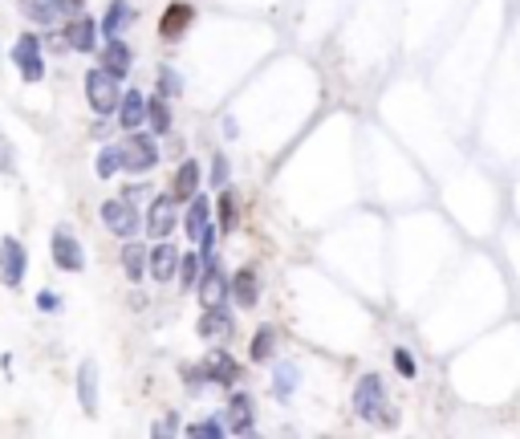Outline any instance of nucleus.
<instances>
[{"label":"nucleus","instance_id":"obj_16","mask_svg":"<svg viewBox=\"0 0 520 439\" xmlns=\"http://www.w3.org/2000/svg\"><path fill=\"white\" fill-rule=\"evenodd\" d=\"M208 216H212V200L195 192L192 195V208H187V220H183V232H187V237L200 240L203 232H208Z\"/></svg>","mask_w":520,"mask_h":439},{"label":"nucleus","instance_id":"obj_14","mask_svg":"<svg viewBox=\"0 0 520 439\" xmlns=\"http://www.w3.org/2000/svg\"><path fill=\"white\" fill-rule=\"evenodd\" d=\"M203 378H212V383H220V387H232V383L240 378V366L224 350H212L208 362H203Z\"/></svg>","mask_w":520,"mask_h":439},{"label":"nucleus","instance_id":"obj_25","mask_svg":"<svg viewBox=\"0 0 520 439\" xmlns=\"http://www.w3.org/2000/svg\"><path fill=\"white\" fill-rule=\"evenodd\" d=\"M216 211H220V224H216V228H220V232H236L240 216H236V192H232V187H224V192H220Z\"/></svg>","mask_w":520,"mask_h":439},{"label":"nucleus","instance_id":"obj_29","mask_svg":"<svg viewBox=\"0 0 520 439\" xmlns=\"http://www.w3.org/2000/svg\"><path fill=\"white\" fill-rule=\"evenodd\" d=\"M159 94L163 98H179V94H183V78H179L171 65H163V70H159Z\"/></svg>","mask_w":520,"mask_h":439},{"label":"nucleus","instance_id":"obj_15","mask_svg":"<svg viewBox=\"0 0 520 439\" xmlns=\"http://www.w3.org/2000/svg\"><path fill=\"white\" fill-rule=\"evenodd\" d=\"M102 70H110L118 82L131 73V49H126L123 37H110L107 41V49H102Z\"/></svg>","mask_w":520,"mask_h":439},{"label":"nucleus","instance_id":"obj_28","mask_svg":"<svg viewBox=\"0 0 520 439\" xmlns=\"http://www.w3.org/2000/svg\"><path fill=\"white\" fill-rule=\"evenodd\" d=\"M118 168H123V151H118V147H102V151H98V159H94V171H98V176L110 179Z\"/></svg>","mask_w":520,"mask_h":439},{"label":"nucleus","instance_id":"obj_13","mask_svg":"<svg viewBox=\"0 0 520 439\" xmlns=\"http://www.w3.org/2000/svg\"><path fill=\"white\" fill-rule=\"evenodd\" d=\"M195 192H200V163H195V159H183L175 168V179H171V195H175V203H179V200H192Z\"/></svg>","mask_w":520,"mask_h":439},{"label":"nucleus","instance_id":"obj_18","mask_svg":"<svg viewBox=\"0 0 520 439\" xmlns=\"http://www.w3.org/2000/svg\"><path fill=\"white\" fill-rule=\"evenodd\" d=\"M78 399H81V411L98 415V366L94 362H81V370H78Z\"/></svg>","mask_w":520,"mask_h":439},{"label":"nucleus","instance_id":"obj_11","mask_svg":"<svg viewBox=\"0 0 520 439\" xmlns=\"http://www.w3.org/2000/svg\"><path fill=\"white\" fill-rule=\"evenodd\" d=\"M147 269H150V277H155V281H171V277H175V269H179V248L155 245L147 253Z\"/></svg>","mask_w":520,"mask_h":439},{"label":"nucleus","instance_id":"obj_21","mask_svg":"<svg viewBox=\"0 0 520 439\" xmlns=\"http://www.w3.org/2000/svg\"><path fill=\"white\" fill-rule=\"evenodd\" d=\"M21 13H25L33 25H57L62 13H57V0H17Z\"/></svg>","mask_w":520,"mask_h":439},{"label":"nucleus","instance_id":"obj_6","mask_svg":"<svg viewBox=\"0 0 520 439\" xmlns=\"http://www.w3.org/2000/svg\"><path fill=\"white\" fill-rule=\"evenodd\" d=\"M102 224H107L115 237H126L131 240L134 232L142 228V216L134 211V203L131 200H107L102 203Z\"/></svg>","mask_w":520,"mask_h":439},{"label":"nucleus","instance_id":"obj_17","mask_svg":"<svg viewBox=\"0 0 520 439\" xmlns=\"http://www.w3.org/2000/svg\"><path fill=\"white\" fill-rule=\"evenodd\" d=\"M118 118H123L126 131H139V126L147 123V98H142L139 90H126L123 102H118Z\"/></svg>","mask_w":520,"mask_h":439},{"label":"nucleus","instance_id":"obj_33","mask_svg":"<svg viewBox=\"0 0 520 439\" xmlns=\"http://www.w3.org/2000/svg\"><path fill=\"white\" fill-rule=\"evenodd\" d=\"M395 370L403 378H414V358H411V350H403V346L395 350Z\"/></svg>","mask_w":520,"mask_h":439},{"label":"nucleus","instance_id":"obj_32","mask_svg":"<svg viewBox=\"0 0 520 439\" xmlns=\"http://www.w3.org/2000/svg\"><path fill=\"white\" fill-rule=\"evenodd\" d=\"M187 435H195V439H220L224 427H220V423H192V427H187Z\"/></svg>","mask_w":520,"mask_h":439},{"label":"nucleus","instance_id":"obj_3","mask_svg":"<svg viewBox=\"0 0 520 439\" xmlns=\"http://www.w3.org/2000/svg\"><path fill=\"white\" fill-rule=\"evenodd\" d=\"M118 151H123L126 171H150L159 163V142L150 139V134H139V131H131V139L118 142Z\"/></svg>","mask_w":520,"mask_h":439},{"label":"nucleus","instance_id":"obj_20","mask_svg":"<svg viewBox=\"0 0 520 439\" xmlns=\"http://www.w3.org/2000/svg\"><path fill=\"white\" fill-rule=\"evenodd\" d=\"M200 338H224L232 330V322H228V309L224 306H203V317H200Z\"/></svg>","mask_w":520,"mask_h":439},{"label":"nucleus","instance_id":"obj_9","mask_svg":"<svg viewBox=\"0 0 520 439\" xmlns=\"http://www.w3.org/2000/svg\"><path fill=\"white\" fill-rule=\"evenodd\" d=\"M54 264L65 272H81L86 256H81V245L70 237V232H54Z\"/></svg>","mask_w":520,"mask_h":439},{"label":"nucleus","instance_id":"obj_2","mask_svg":"<svg viewBox=\"0 0 520 439\" xmlns=\"http://www.w3.org/2000/svg\"><path fill=\"white\" fill-rule=\"evenodd\" d=\"M86 98H90V110L94 115H115L118 102H123V90H118V78L110 70H90L86 73Z\"/></svg>","mask_w":520,"mask_h":439},{"label":"nucleus","instance_id":"obj_30","mask_svg":"<svg viewBox=\"0 0 520 439\" xmlns=\"http://www.w3.org/2000/svg\"><path fill=\"white\" fill-rule=\"evenodd\" d=\"M293 387H297V366H293V362H285V366H277V395L289 399Z\"/></svg>","mask_w":520,"mask_h":439},{"label":"nucleus","instance_id":"obj_35","mask_svg":"<svg viewBox=\"0 0 520 439\" xmlns=\"http://www.w3.org/2000/svg\"><path fill=\"white\" fill-rule=\"evenodd\" d=\"M212 179H216V187H224V179H228V159H216Z\"/></svg>","mask_w":520,"mask_h":439},{"label":"nucleus","instance_id":"obj_10","mask_svg":"<svg viewBox=\"0 0 520 439\" xmlns=\"http://www.w3.org/2000/svg\"><path fill=\"white\" fill-rule=\"evenodd\" d=\"M192 21H195L192 4H171V9L163 13V21H159V37H163V41H179V37L192 29Z\"/></svg>","mask_w":520,"mask_h":439},{"label":"nucleus","instance_id":"obj_27","mask_svg":"<svg viewBox=\"0 0 520 439\" xmlns=\"http://www.w3.org/2000/svg\"><path fill=\"white\" fill-rule=\"evenodd\" d=\"M273 346H277V330H273V325H260L248 354H252V362H269V358H273Z\"/></svg>","mask_w":520,"mask_h":439},{"label":"nucleus","instance_id":"obj_7","mask_svg":"<svg viewBox=\"0 0 520 439\" xmlns=\"http://www.w3.org/2000/svg\"><path fill=\"white\" fill-rule=\"evenodd\" d=\"M171 228H175V195H159V200H150V211H147V237L163 240L171 237Z\"/></svg>","mask_w":520,"mask_h":439},{"label":"nucleus","instance_id":"obj_26","mask_svg":"<svg viewBox=\"0 0 520 439\" xmlns=\"http://www.w3.org/2000/svg\"><path fill=\"white\" fill-rule=\"evenodd\" d=\"M147 118H150V131H155V134L171 131V110H167V102H163V94L147 98Z\"/></svg>","mask_w":520,"mask_h":439},{"label":"nucleus","instance_id":"obj_34","mask_svg":"<svg viewBox=\"0 0 520 439\" xmlns=\"http://www.w3.org/2000/svg\"><path fill=\"white\" fill-rule=\"evenodd\" d=\"M57 13H62V21H70L78 13H86V0H57Z\"/></svg>","mask_w":520,"mask_h":439},{"label":"nucleus","instance_id":"obj_1","mask_svg":"<svg viewBox=\"0 0 520 439\" xmlns=\"http://www.w3.org/2000/svg\"><path fill=\"white\" fill-rule=\"evenodd\" d=\"M354 411H358V419L366 423H395V407H390L387 391H382V378L379 374H362L358 378V391H354Z\"/></svg>","mask_w":520,"mask_h":439},{"label":"nucleus","instance_id":"obj_5","mask_svg":"<svg viewBox=\"0 0 520 439\" xmlns=\"http://www.w3.org/2000/svg\"><path fill=\"white\" fill-rule=\"evenodd\" d=\"M13 62H17L21 78L25 82H41L45 78V62H41V37L37 33H21L13 45Z\"/></svg>","mask_w":520,"mask_h":439},{"label":"nucleus","instance_id":"obj_31","mask_svg":"<svg viewBox=\"0 0 520 439\" xmlns=\"http://www.w3.org/2000/svg\"><path fill=\"white\" fill-rule=\"evenodd\" d=\"M179 281H183V289H192V285L195 281H200V261H195V256L192 253H187V256H179Z\"/></svg>","mask_w":520,"mask_h":439},{"label":"nucleus","instance_id":"obj_19","mask_svg":"<svg viewBox=\"0 0 520 439\" xmlns=\"http://www.w3.org/2000/svg\"><path fill=\"white\" fill-rule=\"evenodd\" d=\"M232 297H236L240 309H252L256 297H260V281H256V269H240L232 277Z\"/></svg>","mask_w":520,"mask_h":439},{"label":"nucleus","instance_id":"obj_24","mask_svg":"<svg viewBox=\"0 0 520 439\" xmlns=\"http://www.w3.org/2000/svg\"><path fill=\"white\" fill-rule=\"evenodd\" d=\"M123 269H126V277H131V281H142V277H147V248H142V245H126L123 248Z\"/></svg>","mask_w":520,"mask_h":439},{"label":"nucleus","instance_id":"obj_4","mask_svg":"<svg viewBox=\"0 0 520 439\" xmlns=\"http://www.w3.org/2000/svg\"><path fill=\"white\" fill-rule=\"evenodd\" d=\"M25 269H29V253L17 237H4L0 240V285L17 289L25 281Z\"/></svg>","mask_w":520,"mask_h":439},{"label":"nucleus","instance_id":"obj_12","mask_svg":"<svg viewBox=\"0 0 520 439\" xmlns=\"http://www.w3.org/2000/svg\"><path fill=\"white\" fill-rule=\"evenodd\" d=\"M224 293H228V281H224V272H220V261H216V264H203L200 301H203V306H224Z\"/></svg>","mask_w":520,"mask_h":439},{"label":"nucleus","instance_id":"obj_22","mask_svg":"<svg viewBox=\"0 0 520 439\" xmlns=\"http://www.w3.org/2000/svg\"><path fill=\"white\" fill-rule=\"evenodd\" d=\"M228 411H232V431H236V435H248V431H252V395H232Z\"/></svg>","mask_w":520,"mask_h":439},{"label":"nucleus","instance_id":"obj_8","mask_svg":"<svg viewBox=\"0 0 520 439\" xmlns=\"http://www.w3.org/2000/svg\"><path fill=\"white\" fill-rule=\"evenodd\" d=\"M94 41H98V25L86 17V13H78V17L65 21V45H70V49L90 53V49H94Z\"/></svg>","mask_w":520,"mask_h":439},{"label":"nucleus","instance_id":"obj_36","mask_svg":"<svg viewBox=\"0 0 520 439\" xmlns=\"http://www.w3.org/2000/svg\"><path fill=\"white\" fill-rule=\"evenodd\" d=\"M37 306H41V309H57V297H54V293H37Z\"/></svg>","mask_w":520,"mask_h":439},{"label":"nucleus","instance_id":"obj_23","mask_svg":"<svg viewBox=\"0 0 520 439\" xmlns=\"http://www.w3.org/2000/svg\"><path fill=\"white\" fill-rule=\"evenodd\" d=\"M134 13H131V4H126V0H115V4H110L107 9V17H102V33L107 37H118L126 29V21H131Z\"/></svg>","mask_w":520,"mask_h":439}]
</instances>
